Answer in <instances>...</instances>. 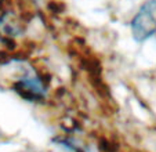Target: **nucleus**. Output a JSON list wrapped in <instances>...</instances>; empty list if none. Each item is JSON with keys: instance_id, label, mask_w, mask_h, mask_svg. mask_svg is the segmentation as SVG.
<instances>
[{"instance_id": "obj_1", "label": "nucleus", "mask_w": 156, "mask_h": 152, "mask_svg": "<svg viewBox=\"0 0 156 152\" xmlns=\"http://www.w3.org/2000/svg\"><path fill=\"white\" fill-rule=\"evenodd\" d=\"M156 33V0H147L131 21L133 39L138 43L148 40Z\"/></svg>"}]
</instances>
